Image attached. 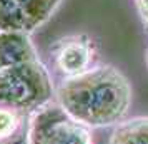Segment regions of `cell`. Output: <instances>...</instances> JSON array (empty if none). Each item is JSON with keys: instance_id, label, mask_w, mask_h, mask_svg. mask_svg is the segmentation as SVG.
<instances>
[{"instance_id": "6da1fadb", "label": "cell", "mask_w": 148, "mask_h": 144, "mask_svg": "<svg viewBox=\"0 0 148 144\" xmlns=\"http://www.w3.org/2000/svg\"><path fill=\"white\" fill-rule=\"evenodd\" d=\"M55 101L90 129L108 127L125 121L132 106V86L113 65H98L65 79L57 89Z\"/></svg>"}, {"instance_id": "7a4b0ae2", "label": "cell", "mask_w": 148, "mask_h": 144, "mask_svg": "<svg viewBox=\"0 0 148 144\" xmlns=\"http://www.w3.org/2000/svg\"><path fill=\"white\" fill-rule=\"evenodd\" d=\"M52 101V79L40 61L0 69V107L32 116Z\"/></svg>"}, {"instance_id": "3957f363", "label": "cell", "mask_w": 148, "mask_h": 144, "mask_svg": "<svg viewBox=\"0 0 148 144\" xmlns=\"http://www.w3.org/2000/svg\"><path fill=\"white\" fill-rule=\"evenodd\" d=\"M27 136L30 144H93L92 129L75 121L57 101L30 116Z\"/></svg>"}, {"instance_id": "277c9868", "label": "cell", "mask_w": 148, "mask_h": 144, "mask_svg": "<svg viewBox=\"0 0 148 144\" xmlns=\"http://www.w3.org/2000/svg\"><path fill=\"white\" fill-rule=\"evenodd\" d=\"M55 69L65 79L82 76L93 67L95 44L85 34L62 37L52 47Z\"/></svg>"}, {"instance_id": "5b68a950", "label": "cell", "mask_w": 148, "mask_h": 144, "mask_svg": "<svg viewBox=\"0 0 148 144\" xmlns=\"http://www.w3.org/2000/svg\"><path fill=\"white\" fill-rule=\"evenodd\" d=\"M38 61L30 34L23 30H0V69Z\"/></svg>"}, {"instance_id": "8992f818", "label": "cell", "mask_w": 148, "mask_h": 144, "mask_svg": "<svg viewBox=\"0 0 148 144\" xmlns=\"http://www.w3.org/2000/svg\"><path fill=\"white\" fill-rule=\"evenodd\" d=\"M110 144H148V116L116 124L110 136Z\"/></svg>"}, {"instance_id": "52a82bcc", "label": "cell", "mask_w": 148, "mask_h": 144, "mask_svg": "<svg viewBox=\"0 0 148 144\" xmlns=\"http://www.w3.org/2000/svg\"><path fill=\"white\" fill-rule=\"evenodd\" d=\"M28 114L10 107H0V144H8L28 129Z\"/></svg>"}, {"instance_id": "ba28073f", "label": "cell", "mask_w": 148, "mask_h": 144, "mask_svg": "<svg viewBox=\"0 0 148 144\" xmlns=\"http://www.w3.org/2000/svg\"><path fill=\"white\" fill-rule=\"evenodd\" d=\"M0 30L25 32V19L20 0H0Z\"/></svg>"}, {"instance_id": "9c48e42d", "label": "cell", "mask_w": 148, "mask_h": 144, "mask_svg": "<svg viewBox=\"0 0 148 144\" xmlns=\"http://www.w3.org/2000/svg\"><path fill=\"white\" fill-rule=\"evenodd\" d=\"M8 144H30V143H28L27 132H25V134H22V136H18L17 139H14V141H10Z\"/></svg>"}, {"instance_id": "30bf717a", "label": "cell", "mask_w": 148, "mask_h": 144, "mask_svg": "<svg viewBox=\"0 0 148 144\" xmlns=\"http://www.w3.org/2000/svg\"><path fill=\"white\" fill-rule=\"evenodd\" d=\"M138 8L141 15L148 14V0H138Z\"/></svg>"}, {"instance_id": "8fae6325", "label": "cell", "mask_w": 148, "mask_h": 144, "mask_svg": "<svg viewBox=\"0 0 148 144\" xmlns=\"http://www.w3.org/2000/svg\"><path fill=\"white\" fill-rule=\"evenodd\" d=\"M141 19H143V25H145V29H147V32H148V14L141 15Z\"/></svg>"}, {"instance_id": "7c38bea8", "label": "cell", "mask_w": 148, "mask_h": 144, "mask_svg": "<svg viewBox=\"0 0 148 144\" xmlns=\"http://www.w3.org/2000/svg\"><path fill=\"white\" fill-rule=\"evenodd\" d=\"M147 65H148V52H147Z\"/></svg>"}]
</instances>
